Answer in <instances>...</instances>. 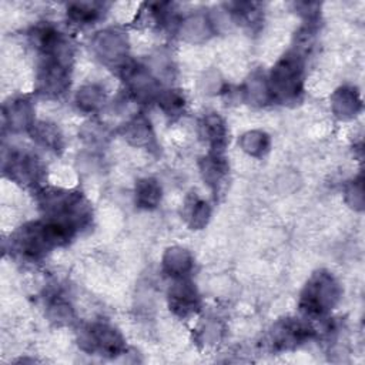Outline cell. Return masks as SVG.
<instances>
[{"label": "cell", "instance_id": "6da1fadb", "mask_svg": "<svg viewBox=\"0 0 365 365\" xmlns=\"http://www.w3.org/2000/svg\"><path fill=\"white\" fill-rule=\"evenodd\" d=\"M302 84V64L298 56L288 54L272 70L271 94L279 100L297 97Z\"/></svg>", "mask_w": 365, "mask_h": 365}, {"label": "cell", "instance_id": "7a4b0ae2", "mask_svg": "<svg viewBox=\"0 0 365 365\" xmlns=\"http://www.w3.org/2000/svg\"><path fill=\"white\" fill-rule=\"evenodd\" d=\"M335 289L336 285L329 275H315L309 284H307V288L302 294L301 309L311 317L325 314L336 299Z\"/></svg>", "mask_w": 365, "mask_h": 365}, {"label": "cell", "instance_id": "3957f363", "mask_svg": "<svg viewBox=\"0 0 365 365\" xmlns=\"http://www.w3.org/2000/svg\"><path fill=\"white\" fill-rule=\"evenodd\" d=\"M3 168L6 173H10V178L23 184H36L41 175L38 158L24 151H13L9 158L4 157Z\"/></svg>", "mask_w": 365, "mask_h": 365}, {"label": "cell", "instance_id": "277c9868", "mask_svg": "<svg viewBox=\"0 0 365 365\" xmlns=\"http://www.w3.org/2000/svg\"><path fill=\"white\" fill-rule=\"evenodd\" d=\"M87 339L91 349L100 351L101 355H115L124 348L121 336L115 332L114 328L106 324L93 325L87 334Z\"/></svg>", "mask_w": 365, "mask_h": 365}, {"label": "cell", "instance_id": "5b68a950", "mask_svg": "<svg viewBox=\"0 0 365 365\" xmlns=\"http://www.w3.org/2000/svg\"><path fill=\"white\" fill-rule=\"evenodd\" d=\"M171 308L180 315H187L197 308V295L190 282L175 284L170 294Z\"/></svg>", "mask_w": 365, "mask_h": 365}, {"label": "cell", "instance_id": "8992f818", "mask_svg": "<svg viewBox=\"0 0 365 365\" xmlns=\"http://www.w3.org/2000/svg\"><path fill=\"white\" fill-rule=\"evenodd\" d=\"M101 13L100 3H74L67 9V16L77 24H91Z\"/></svg>", "mask_w": 365, "mask_h": 365}, {"label": "cell", "instance_id": "52a82bcc", "mask_svg": "<svg viewBox=\"0 0 365 365\" xmlns=\"http://www.w3.org/2000/svg\"><path fill=\"white\" fill-rule=\"evenodd\" d=\"M202 128H204L205 140L208 143H211L214 145V148L220 147L224 143L225 130H224V125H222V123H221V120L218 117H215V115L207 117L204 120Z\"/></svg>", "mask_w": 365, "mask_h": 365}, {"label": "cell", "instance_id": "ba28073f", "mask_svg": "<svg viewBox=\"0 0 365 365\" xmlns=\"http://www.w3.org/2000/svg\"><path fill=\"white\" fill-rule=\"evenodd\" d=\"M137 197L144 207H154L160 198V188L153 180H144L138 184Z\"/></svg>", "mask_w": 365, "mask_h": 365}, {"label": "cell", "instance_id": "9c48e42d", "mask_svg": "<svg viewBox=\"0 0 365 365\" xmlns=\"http://www.w3.org/2000/svg\"><path fill=\"white\" fill-rule=\"evenodd\" d=\"M31 127L34 128V137L43 145H47L50 148H57L58 147L60 134H58V131L54 127H51L50 124H40V125H34L33 124Z\"/></svg>", "mask_w": 365, "mask_h": 365}]
</instances>
